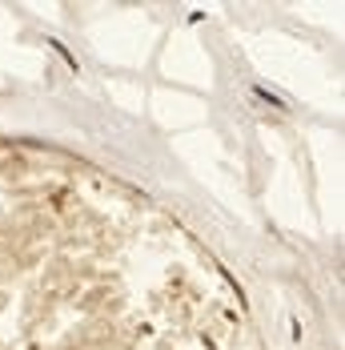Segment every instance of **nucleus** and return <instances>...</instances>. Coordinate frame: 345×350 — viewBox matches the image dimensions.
<instances>
[]
</instances>
